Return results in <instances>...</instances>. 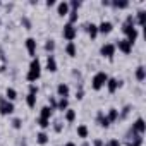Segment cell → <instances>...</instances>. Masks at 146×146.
Returning a JSON list of instances; mask_svg holds the SVG:
<instances>
[{"label":"cell","instance_id":"34","mask_svg":"<svg viewBox=\"0 0 146 146\" xmlns=\"http://www.w3.org/2000/svg\"><path fill=\"white\" fill-rule=\"evenodd\" d=\"M21 24L26 28V29H31V21L28 17H21Z\"/></svg>","mask_w":146,"mask_h":146},{"label":"cell","instance_id":"28","mask_svg":"<svg viewBox=\"0 0 146 146\" xmlns=\"http://www.w3.org/2000/svg\"><path fill=\"white\" fill-rule=\"evenodd\" d=\"M69 24H76L78 23V17H79V14H78V11H69Z\"/></svg>","mask_w":146,"mask_h":146},{"label":"cell","instance_id":"37","mask_svg":"<svg viewBox=\"0 0 146 146\" xmlns=\"http://www.w3.org/2000/svg\"><path fill=\"white\" fill-rule=\"evenodd\" d=\"M53 129H55V132H62V122L60 120H55L53 122Z\"/></svg>","mask_w":146,"mask_h":146},{"label":"cell","instance_id":"23","mask_svg":"<svg viewBox=\"0 0 146 146\" xmlns=\"http://www.w3.org/2000/svg\"><path fill=\"white\" fill-rule=\"evenodd\" d=\"M105 117H107V119L110 120V124H112V122H115V120L119 119V110L112 107V108H108V113H107Z\"/></svg>","mask_w":146,"mask_h":146},{"label":"cell","instance_id":"13","mask_svg":"<svg viewBox=\"0 0 146 146\" xmlns=\"http://www.w3.org/2000/svg\"><path fill=\"white\" fill-rule=\"evenodd\" d=\"M45 69H46L48 72H57V60H55L53 55H48V57H46V65H45Z\"/></svg>","mask_w":146,"mask_h":146},{"label":"cell","instance_id":"39","mask_svg":"<svg viewBox=\"0 0 146 146\" xmlns=\"http://www.w3.org/2000/svg\"><path fill=\"white\" fill-rule=\"evenodd\" d=\"M29 93H31V95H38V86L29 84Z\"/></svg>","mask_w":146,"mask_h":146},{"label":"cell","instance_id":"38","mask_svg":"<svg viewBox=\"0 0 146 146\" xmlns=\"http://www.w3.org/2000/svg\"><path fill=\"white\" fill-rule=\"evenodd\" d=\"M103 146H120V141H119V139H110V141L105 143Z\"/></svg>","mask_w":146,"mask_h":146},{"label":"cell","instance_id":"5","mask_svg":"<svg viewBox=\"0 0 146 146\" xmlns=\"http://www.w3.org/2000/svg\"><path fill=\"white\" fill-rule=\"evenodd\" d=\"M115 45L113 43H105V45H102V48H100V55L102 57H105V58H108V60H112L113 58V55H115Z\"/></svg>","mask_w":146,"mask_h":146},{"label":"cell","instance_id":"22","mask_svg":"<svg viewBox=\"0 0 146 146\" xmlns=\"http://www.w3.org/2000/svg\"><path fill=\"white\" fill-rule=\"evenodd\" d=\"M131 134H132V141H127V146H141L143 144V136H137L132 131H131Z\"/></svg>","mask_w":146,"mask_h":146},{"label":"cell","instance_id":"3","mask_svg":"<svg viewBox=\"0 0 146 146\" xmlns=\"http://www.w3.org/2000/svg\"><path fill=\"white\" fill-rule=\"evenodd\" d=\"M62 36H64V40H67V43H69V41H74L76 36H78V28H76L74 24L65 23V24H64V29H62Z\"/></svg>","mask_w":146,"mask_h":146},{"label":"cell","instance_id":"30","mask_svg":"<svg viewBox=\"0 0 146 146\" xmlns=\"http://www.w3.org/2000/svg\"><path fill=\"white\" fill-rule=\"evenodd\" d=\"M36 124H38L41 129H48V127H50V120H48V119H41V117H38V119H36Z\"/></svg>","mask_w":146,"mask_h":146},{"label":"cell","instance_id":"40","mask_svg":"<svg viewBox=\"0 0 146 146\" xmlns=\"http://www.w3.org/2000/svg\"><path fill=\"white\" fill-rule=\"evenodd\" d=\"M103 144H105V143H103L102 139H95V141H93V146H103Z\"/></svg>","mask_w":146,"mask_h":146},{"label":"cell","instance_id":"14","mask_svg":"<svg viewBox=\"0 0 146 146\" xmlns=\"http://www.w3.org/2000/svg\"><path fill=\"white\" fill-rule=\"evenodd\" d=\"M84 29L88 31V35L91 36V40H95V38L98 36V24L90 23V24H86V26H84Z\"/></svg>","mask_w":146,"mask_h":146},{"label":"cell","instance_id":"26","mask_svg":"<svg viewBox=\"0 0 146 146\" xmlns=\"http://www.w3.org/2000/svg\"><path fill=\"white\" fill-rule=\"evenodd\" d=\"M67 108H69V100H67V98H60V100L57 102V110L65 112Z\"/></svg>","mask_w":146,"mask_h":146},{"label":"cell","instance_id":"35","mask_svg":"<svg viewBox=\"0 0 146 146\" xmlns=\"http://www.w3.org/2000/svg\"><path fill=\"white\" fill-rule=\"evenodd\" d=\"M48 107H50L52 110H57V100H55L53 96H50V98H48Z\"/></svg>","mask_w":146,"mask_h":146},{"label":"cell","instance_id":"36","mask_svg":"<svg viewBox=\"0 0 146 146\" xmlns=\"http://www.w3.org/2000/svg\"><path fill=\"white\" fill-rule=\"evenodd\" d=\"M12 127L14 129H21L23 127V120L21 119H12Z\"/></svg>","mask_w":146,"mask_h":146},{"label":"cell","instance_id":"10","mask_svg":"<svg viewBox=\"0 0 146 146\" xmlns=\"http://www.w3.org/2000/svg\"><path fill=\"white\" fill-rule=\"evenodd\" d=\"M112 29H113V24H112L110 21H102V23L98 24V35H100V33H102V35H110Z\"/></svg>","mask_w":146,"mask_h":146},{"label":"cell","instance_id":"6","mask_svg":"<svg viewBox=\"0 0 146 146\" xmlns=\"http://www.w3.org/2000/svg\"><path fill=\"white\" fill-rule=\"evenodd\" d=\"M131 131H132L134 134H137V136H143V134L146 132V124H144V119H143V117L136 119V122L132 124Z\"/></svg>","mask_w":146,"mask_h":146},{"label":"cell","instance_id":"32","mask_svg":"<svg viewBox=\"0 0 146 146\" xmlns=\"http://www.w3.org/2000/svg\"><path fill=\"white\" fill-rule=\"evenodd\" d=\"M131 108H132V107H131V105H125V107H124V108H122V112H120V113H119V119H125V117H127V115H129V112H131Z\"/></svg>","mask_w":146,"mask_h":146},{"label":"cell","instance_id":"45","mask_svg":"<svg viewBox=\"0 0 146 146\" xmlns=\"http://www.w3.org/2000/svg\"><path fill=\"white\" fill-rule=\"evenodd\" d=\"M0 5H2V2H0Z\"/></svg>","mask_w":146,"mask_h":146},{"label":"cell","instance_id":"46","mask_svg":"<svg viewBox=\"0 0 146 146\" xmlns=\"http://www.w3.org/2000/svg\"><path fill=\"white\" fill-rule=\"evenodd\" d=\"M0 23H2V21H0Z\"/></svg>","mask_w":146,"mask_h":146},{"label":"cell","instance_id":"24","mask_svg":"<svg viewBox=\"0 0 146 146\" xmlns=\"http://www.w3.org/2000/svg\"><path fill=\"white\" fill-rule=\"evenodd\" d=\"M48 139H50V137H48V134H46V132H43V131L36 134V143H38V144H41V146H45V144L48 143Z\"/></svg>","mask_w":146,"mask_h":146},{"label":"cell","instance_id":"44","mask_svg":"<svg viewBox=\"0 0 146 146\" xmlns=\"http://www.w3.org/2000/svg\"><path fill=\"white\" fill-rule=\"evenodd\" d=\"M81 146H90V143H83V144H81Z\"/></svg>","mask_w":146,"mask_h":146},{"label":"cell","instance_id":"18","mask_svg":"<svg viewBox=\"0 0 146 146\" xmlns=\"http://www.w3.org/2000/svg\"><path fill=\"white\" fill-rule=\"evenodd\" d=\"M134 76H136V79H137L139 83H143V81L146 79V69H144V65H137Z\"/></svg>","mask_w":146,"mask_h":146},{"label":"cell","instance_id":"7","mask_svg":"<svg viewBox=\"0 0 146 146\" xmlns=\"http://www.w3.org/2000/svg\"><path fill=\"white\" fill-rule=\"evenodd\" d=\"M115 48H119L124 55H129L131 52H132V45L125 40V38H122V40H117V43H115Z\"/></svg>","mask_w":146,"mask_h":146},{"label":"cell","instance_id":"12","mask_svg":"<svg viewBox=\"0 0 146 146\" xmlns=\"http://www.w3.org/2000/svg\"><path fill=\"white\" fill-rule=\"evenodd\" d=\"M96 122H98V125L103 127V129H108V127H110V120L105 117L103 112H98V113H96Z\"/></svg>","mask_w":146,"mask_h":146},{"label":"cell","instance_id":"19","mask_svg":"<svg viewBox=\"0 0 146 146\" xmlns=\"http://www.w3.org/2000/svg\"><path fill=\"white\" fill-rule=\"evenodd\" d=\"M144 21H146V12H144V11H137V14H136V17H134L136 26H144Z\"/></svg>","mask_w":146,"mask_h":146},{"label":"cell","instance_id":"17","mask_svg":"<svg viewBox=\"0 0 146 146\" xmlns=\"http://www.w3.org/2000/svg\"><path fill=\"white\" fill-rule=\"evenodd\" d=\"M65 53H67L69 57H76V55H78V48H76V43H74V41H69V43L65 45Z\"/></svg>","mask_w":146,"mask_h":146},{"label":"cell","instance_id":"21","mask_svg":"<svg viewBox=\"0 0 146 146\" xmlns=\"http://www.w3.org/2000/svg\"><path fill=\"white\" fill-rule=\"evenodd\" d=\"M53 115V110L48 107V105H45V107H41V110H40V117L41 119H48L50 120V117Z\"/></svg>","mask_w":146,"mask_h":146},{"label":"cell","instance_id":"4","mask_svg":"<svg viewBox=\"0 0 146 146\" xmlns=\"http://www.w3.org/2000/svg\"><path fill=\"white\" fill-rule=\"evenodd\" d=\"M14 110L16 107L12 102H9L5 96H0V115H11Z\"/></svg>","mask_w":146,"mask_h":146},{"label":"cell","instance_id":"29","mask_svg":"<svg viewBox=\"0 0 146 146\" xmlns=\"http://www.w3.org/2000/svg\"><path fill=\"white\" fill-rule=\"evenodd\" d=\"M110 5L115 7V9H127L129 2H119V0H113V2H110Z\"/></svg>","mask_w":146,"mask_h":146},{"label":"cell","instance_id":"9","mask_svg":"<svg viewBox=\"0 0 146 146\" xmlns=\"http://www.w3.org/2000/svg\"><path fill=\"white\" fill-rule=\"evenodd\" d=\"M24 45H26V50H28L29 57L35 58V57H36V40H35V38H26Z\"/></svg>","mask_w":146,"mask_h":146},{"label":"cell","instance_id":"2","mask_svg":"<svg viewBox=\"0 0 146 146\" xmlns=\"http://www.w3.org/2000/svg\"><path fill=\"white\" fill-rule=\"evenodd\" d=\"M107 81H108V74H107L105 70L96 72V74L93 76V79H91V90L93 91H100L107 84Z\"/></svg>","mask_w":146,"mask_h":146},{"label":"cell","instance_id":"42","mask_svg":"<svg viewBox=\"0 0 146 146\" xmlns=\"http://www.w3.org/2000/svg\"><path fill=\"white\" fill-rule=\"evenodd\" d=\"M55 5V0H46V7H53Z\"/></svg>","mask_w":146,"mask_h":146},{"label":"cell","instance_id":"11","mask_svg":"<svg viewBox=\"0 0 146 146\" xmlns=\"http://www.w3.org/2000/svg\"><path fill=\"white\" fill-rule=\"evenodd\" d=\"M57 95H58L60 98H67V96L70 95V88H69V84L60 83V84L57 86Z\"/></svg>","mask_w":146,"mask_h":146},{"label":"cell","instance_id":"16","mask_svg":"<svg viewBox=\"0 0 146 146\" xmlns=\"http://www.w3.org/2000/svg\"><path fill=\"white\" fill-rule=\"evenodd\" d=\"M69 11H70V9H69V2H60V4L57 5V14H58V16H62V17H64V16H67V14H69Z\"/></svg>","mask_w":146,"mask_h":146},{"label":"cell","instance_id":"8","mask_svg":"<svg viewBox=\"0 0 146 146\" xmlns=\"http://www.w3.org/2000/svg\"><path fill=\"white\" fill-rule=\"evenodd\" d=\"M107 90H108V93L110 95H113L120 86H122V81H119V79H115V78H108V81H107Z\"/></svg>","mask_w":146,"mask_h":146},{"label":"cell","instance_id":"27","mask_svg":"<svg viewBox=\"0 0 146 146\" xmlns=\"http://www.w3.org/2000/svg\"><path fill=\"white\" fill-rule=\"evenodd\" d=\"M36 95H31V93H28V96H26V105L29 107V108H35L36 107Z\"/></svg>","mask_w":146,"mask_h":146},{"label":"cell","instance_id":"31","mask_svg":"<svg viewBox=\"0 0 146 146\" xmlns=\"http://www.w3.org/2000/svg\"><path fill=\"white\" fill-rule=\"evenodd\" d=\"M45 50L52 55V52L55 50V41H53V40H46V43H45Z\"/></svg>","mask_w":146,"mask_h":146},{"label":"cell","instance_id":"43","mask_svg":"<svg viewBox=\"0 0 146 146\" xmlns=\"http://www.w3.org/2000/svg\"><path fill=\"white\" fill-rule=\"evenodd\" d=\"M64 146H76V144H74V143H72V141H69V143H65Z\"/></svg>","mask_w":146,"mask_h":146},{"label":"cell","instance_id":"1","mask_svg":"<svg viewBox=\"0 0 146 146\" xmlns=\"http://www.w3.org/2000/svg\"><path fill=\"white\" fill-rule=\"evenodd\" d=\"M40 76H41V64H40L38 57H35L31 60V64H29V70H28V74H26V81L35 83V81L40 79Z\"/></svg>","mask_w":146,"mask_h":146},{"label":"cell","instance_id":"41","mask_svg":"<svg viewBox=\"0 0 146 146\" xmlns=\"http://www.w3.org/2000/svg\"><path fill=\"white\" fill-rule=\"evenodd\" d=\"M83 96H84L83 91H78V93H76V98H78V100H83Z\"/></svg>","mask_w":146,"mask_h":146},{"label":"cell","instance_id":"20","mask_svg":"<svg viewBox=\"0 0 146 146\" xmlns=\"http://www.w3.org/2000/svg\"><path fill=\"white\" fill-rule=\"evenodd\" d=\"M76 132H78V137H81V139H86L88 134H90V131H88V127L84 124H79L78 129H76Z\"/></svg>","mask_w":146,"mask_h":146},{"label":"cell","instance_id":"33","mask_svg":"<svg viewBox=\"0 0 146 146\" xmlns=\"http://www.w3.org/2000/svg\"><path fill=\"white\" fill-rule=\"evenodd\" d=\"M81 7V2H79V0H70V2H69V9L70 11H78Z\"/></svg>","mask_w":146,"mask_h":146},{"label":"cell","instance_id":"25","mask_svg":"<svg viewBox=\"0 0 146 146\" xmlns=\"http://www.w3.org/2000/svg\"><path fill=\"white\" fill-rule=\"evenodd\" d=\"M5 98L14 103V100L17 98V91H16L14 88H7V90H5Z\"/></svg>","mask_w":146,"mask_h":146},{"label":"cell","instance_id":"15","mask_svg":"<svg viewBox=\"0 0 146 146\" xmlns=\"http://www.w3.org/2000/svg\"><path fill=\"white\" fill-rule=\"evenodd\" d=\"M64 119H65V122H69V124H72V122H74L76 120V110L74 108H67L65 112H64Z\"/></svg>","mask_w":146,"mask_h":146}]
</instances>
